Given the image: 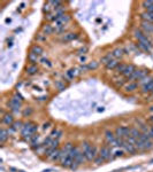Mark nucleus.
<instances>
[{
    "mask_svg": "<svg viewBox=\"0 0 153 172\" xmlns=\"http://www.w3.org/2000/svg\"><path fill=\"white\" fill-rule=\"evenodd\" d=\"M113 59H114V57H113V55H112V53L107 54V55H105L104 57H101V63L106 66V64H107V63H108L110 61H112Z\"/></svg>",
    "mask_w": 153,
    "mask_h": 172,
    "instance_id": "obj_31",
    "label": "nucleus"
},
{
    "mask_svg": "<svg viewBox=\"0 0 153 172\" xmlns=\"http://www.w3.org/2000/svg\"><path fill=\"white\" fill-rule=\"evenodd\" d=\"M140 28L143 30V32L145 35H152L153 33V23H150V22H145V21H142L140 23Z\"/></svg>",
    "mask_w": 153,
    "mask_h": 172,
    "instance_id": "obj_8",
    "label": "nucleus"
},
{
    "mask_svg": "<svg viewBox=\"0 0 153 172\" xmlns=\"http://www.w3.org/2000/svg\"><path fill=\"white\" fill-rule=\"evenodd\" d=\"M22 101H23L22 96H21L19 93H15L14 96L9 100L8 106H9V108H11L14 113H19V111H20V108L22 106Z\"/></svg>",
    "mask_w": 153,
    "mask_h": 172,
    "instance_id": "obj_1",
    "label": "nucleus"
},
{
    "mask_svg": "<svg viewBox=\"0 0 153 172\" xmlns=\"http://www.w3.org/2000/svg\"><path fill=\"white\" fill-rule=\"evenodd\" d=\"M61 135H62V131L56 129V130H53L52 133L50 134V138H51L52 140H59V139L61 138Z\"/></svg>",
    "mask_w": 153,
    "mask_h": 172,
    "instance_id": "obj_21",
    "label": "nucleus"
},
{
    "mask_svg": "<svg viewBox=\"0 0 153 172\" xmlns=\"http://www.w3.org/2000/svg\"><path fill=\"white\" fill-rule=\"evenodd\" d=\"M86 51H88V48H86V47H84V48H81V50L78 51V53H80V54H84L85 52H86Z\"/></svg>",
    "mask_w": 153,
    "mask_h": 172,
    "instance_id": "obj_42",
    "label": "nucleus"
},
{
    "mask_svg": "<svg viewBox=\"0 0 153 172\" xmlns=\"http://www.w3.org/2000/svg\"><path fill=\"white\" fill-rule=\"evenodd\" d=\"M43 31H44V33H46V35H51V33L54 31V28H53V25L45 24V25L43 27Z\"/></svg>",
    "mask_w": 153,
    "mask_h": 172,
    "instance_id": "obj_29",
    "label": "nucleus"
},
{
    "mask_svg": "<svg viewBox=\"0 0 153 172\" xmlns=\"http://www.w3.org/2000/svg\"><path fill=\"white\" fill-rule=\"evenodd\" d=\"M127 66H128V64H125V63H120L119 66L116 67V70H117V72L122 75V74H123V71L125 70V68H127Z\"/></svg>",
    "mask_w": 153,
    "mask_h": 172,
    "instance_id": "obj_33",
    "label": "nucleus"
},
{
    "mask_svg": "<svg viewBox=\"0 0 153 172\" xmlns=\"http://www.w3.org/2000/svg\"><path fill=\"white\" fill-rule=\"evenodd\" d=\"M135 71H136V67L134 66V64H128V66H127V68H125V70L123 71V74H122V75L125 76L127 79H129V78L131 77V75H132V74H134Z\"/></svg>",
    "mask_w": 153,
    "mask_h": 172,
    "instance_id": "obj_10",
    "label": "nucleus"
},
{
    "mask_svg": "<svg viewBox=\"0 0 153 172\" xmlns=\"http://www.w3.org/2000/svg\"><path fill=\"white\" fill-rule=\"evenodd\" d=\"M98 66H99V63L96 62V61H92V62H90L89 64H88V70H93V69H97Z\"/></svg>",
    "mask_w": 153,
    "mask_h": 172,
    "instance_id": "obj_35",
    "label": "nucleus"
},
{
    "mask_svg": "<svg viewBox=\"0 0 153 172\" xmlns=\"http://www.w3.org/2000/svg\"><path fill=\"white\" fill-rule=\"evenodd\" d=\"M129 134H130V129L128 126H119L115 130V135L119 138H122V139H127L129 137Z\"/></svg>",
    "mask_w": 153,
    "mask_h": 172,
    "instance_id": "obj_7",
    "label": "nucleus"
},
{
    "mask_svg": "<svg viewBox=\"0 0 153 172\" xmlns=\"http://www.w3.org/2000/svg\"><path fill=\"white\" fill-rule=\"evenodd\" d=\"M80 69H70L66 72V76L68 77V79H74L75 77H77L80 75Z\"/></svg>",
    "mask_w": 153,
    "mask_h": 172,
    "instance_id": "obj_17",
    "label": "nucleus"
},
{
    "mask_svg": "<svg viewBox=\"0 0 153 172\" xmlns=\"http://www.w3.org/2000/svg\"><path fill=\"white\" fill-rule=\"evenodd\" d=\"M151 93H152V94H153V91H152V92H151Z\"/></svg>",
    "mask_w": 153,
    "mask_h": 172,
    "instance_id": "obj_47",
    "label": "nucleus"
},
{
    "mask_svg": "<svg viewBox=\"0 0 153 172\" xmlns=\"http://www.w3.org/2000/svg\"><path fill=\"white\" fill-rule=\"evenodd\" d=\"M60 156H61V150L58 148V149H56V150H54L50 156H47V157H48L50 161L56 162V161H60Z\"/></svg>",
    "mask_w": 153,
    "mask_h": 172,
    "instance_id": "obj_16",
    "label": "nucleus"
},
{
    "mask_svg": "<svg viewBox=\"0 0 153 172\" xmlns=\"http://www.w3.org/2000/svg\"><path fill=\"white\" fill-rule=\"evenodd\" d=\"M123 52H125V51H123L122 48L117 47V48H115V50H114V51L112 52V55H113V57H114V59L119 60V59H120V57H122V55L125 54Z\"/></svg>",
    "mask_w": 153,
    "mask_h": 172,
    "instance_id": "obj_22",
    "label": "nucleus"
},
{
    "mask_svg": "<svg viewBox=\"0 0 153 172\" xmlns=\"http://www.w3.org/2000/svg\"><path fill=\"white\" fill-rule=\"evenodd\" d=\"M73 148H74V146H73V144H70V142H69V144H66V145H65V147H63L62 149H63L65 151H67L68 154H70V151L73 150Z\"/></svg>",
    "mask_w": 153,
    "mask_h": 172,
    "instance_id": "obj_37",
    "label": "nucleus"
},
{
    "mask_svg": "<svg viewBox=\"0 0 153 172\" xmlns=\"http://www.w3.org/2000/svg\"><path fill=\"white\" fill-rule=\"evenodd\" d=\"M12 127H13V131H16V130H19V129H22L23 127V124H22V122H15L14 124L12 125Z\"/></svg>",
    "mask_w": 153,
    "mask_h": 172,
    "instance_id": "obj_36",
    "label": "nucleus"
},
{
    "mask_svg": "<svg viewBox=\"0 0 153 172\" xmlns=\"http://www.w3.org/2000/svg\"><path fill=\"white\" fill-rule=\"evenodd\" d=\"M56 86H58L60 90H63V88H65V86H62V84H61V83H56Z\"/></svg>",
    "mask_w": 153,
    "mask_h": 172,
    "instance_id": "obj_43",
    "label": "nucleus"
},
{
    "mask_svg": "<svg viewBox=\"0 0 153 172\" xmlns=\"http://www.w3.org/2000/svg\"><path fill=\"white\" fill-rule=\"evenodd\" d=\"M152 79H153V78L151 77V76H146L145 78H143L142 80H139L138 84H139V85H142V86H144V85H146L147 83H150V81H151Z\"/></svg>",
    "mask_w": 153,
    "mask_h": 172,
    "instance_id": "obj_32",
    "label": "nucleus"
},
{
    "mask_svg": "<svg viewBox=\"0 0 153 172\" xmlns=\"http://www.w3.org/2000/svg\"><path fill=\"white\" fill-rule=\"evenodd\" d=\"M125 149L122 147H112V157L113 159L122 157L125 155Z\"/></svg>",
    "mask_w": 153,
    "mask_h": 172,
    "instance_id": "obj_9",
    "label": "nucleus"
},
{
    "mask_svg": "<svg viewBox=\"0 0 153 172\" xmlns=\"http://www.w3.org/2000/svg\"><path fill=\"white\" fill-rule=\"evenodd\" d=\"M31 113H32V109H31V108H27V109L23 111V116H29Z\"/></svg>",
    "mask_w": 153,
    "mask_h": 172,
    "instance_id": "obj_39",
    "label": "nucleus"
},
{
    "mask_svg": "<svg viewBox=\"0 0 153 172\" xmlns=\"http://www.w3.org/2000/svg\"><path fill=\"white\" fill-rule=\"evenodd\" d=\"M9 137V131H7L6 129H1L0 130V144L4 145L6 142V140Z\"/></svg>",
    "mask_w": 153,
    "mask_h": 172,
    "instance_id": "obj_15",
    "label": "nucleus"
},
{
    "mask_svg": "<svg viewBox=\"0 0 153 172\" xmlns=\"http://www.w3.org/2000/svg\"><path fill=\"white\" fill-rule=\"evenodd\" d=\"M140 17L143 21L145 22H150L153 23V13H149V12H144V13L140 14Z\"/></svg>",
    "mask_w": 153,
    "mask_h": 172,
    "instance_id": "obj_18",
    "label": "nucleus"
},
{
    "mask_svg": "<svg viewBox=\"0 0 153 172\" xmlns=\"http://www.w3.org/2000/svg\"><path fill=\"white\" fill-rule=\"evenodd\" d=\"M140 131H139L138 129H136V127H132V129H130V134H129V137H131V138H134V139H138L139 135H140Z\"/></svg>",
    "mask_w": 153,
    "mask_h": 172,
    "instance_id": "obj_23",
    "label": "nucleus"
},
{
    "mask_svg": "<svg viewBox=\"0 0 153 172\" xmlns=\"http://www.w3.org/2000/svg\"><path fill=\"white\" fill-rule=\"evenodd\" d=\"M142 88H143V92H144V93L152 92V91H153V79L151 80L150 83H147L146 85L142 86Z\"/></svg>",
    "mask_w": 153,
    "mask_h": 172,
    "instance_id": "obj_25",
    "label": "nucleus"
},
{
    "mask_svg": "<svg viewBox=\"0 0 153 172\" xmlns=\"http://www.w3.org/2000/svg\"><path fill=\"white\" fill-rule=\"evenodd\" d=\"M123 149H125V153H129V154H135L136 151H137V149H136V147L134 145H131V144H129V142H127L125 140V145L122 147Z\"/></svg>",
    "mask_w": 153,
    "mask_h": 172,
    "instance_id": "obj_13",
    "label": "nucleus"
},
{
    "mask_svg": "<svg viewBox=\"0 0 153 172\" xmlns=\"http://www.w3.org/2000/svg\"><path fill=\"white\" fill-rule=\"evenodd\" d=\"M28 60H29V62H30V64H35V63L38 61V55H36L35 53L30 52L28 55Z\"/></svg>",
    "mask_w": 153,
    "mask_h": 172,
    "instance_id": "obj_27",
    "label": "nucleus"
},
{
    "mask_svg": "<svg viewBox=\"0 0 153 172\" xmlns=\"http://www.w3.org/2000/svg\"><path fill=\"white\" fill-rule=\"evenodd\" d=\"M146 76H149V71L145 70V69H136V71L131 75V77L129 78L130 81H134V80H142L143 78H145Z\"/></svg>",
    "mask_w": 153,
    "mask_h": 172,
    "instance_id": "obj_3",
    "label": "nucleus"
},
{
    "mask_svg": "<svg viewBox=\"0 0 153 172\" xmlns=\"http://www.w3.org/2000/svg\"><path fill=\"white\" fill-rule=\"evenodd\" d=\"M134 35H135V38L138 40V42L145 44L146 46H149V47H151V48H152V41H151V39L149 38V36H147V35H145L142 30H135Z\"/></svg>",
    "mask_w": 153,
    "mask_h": 172,
    "instance_id": "obj_2",
    "label": "nucleus"
},
{
    "mask_svg": "<svg viewBox=\"0 0 153 172\" xmlns=\"http://www.w3.org/2000/svg\"><path fill=\"white\" fill-rule=\"evenodd\" d=\"M105 139H106V141H107L108 146H111L112 144L115 141L116 135L112 132V131H106V132H105Z\"/></svg>",
    "mask_w": 153,
    "mask_h": 172,
    "instance_id": "obj_14",
    "label": "nucleus"
},
{
    "mask_svg": "<svg viewBox=\"0 0 153 172\" xmlns=\"http://www.w3.org/2000/svg\"><path fill=\"white\" fill-rule=\"evenodd\" d=\"M143 6H144V8L146 9L145 12L153 13V1H144V2H143Z\"/></svg>",
    "mask_w": 153,
    "mask_h": 172,
    "instance_id": "obj_24",
    "label": "nucleus"
},
{
    "mask_svg": "<svg viewBox=\"0 0 153 172\" xmlns=\"http://www.w3.org/2000/svg\"><path fill=\"white\" fill-rule=\"evenodd\" d=\"M2 123L6 124V125H9L12 126L14 124V117L12 114H5L4 117H2Z\"/></svg>",
    "mask_w": 153,
    "mask_h": 172,
    "instance_id": "obj_12",
    "label": "nucleus"
},
{
    "mask_svg": "<svg viewBox=\"0 0 153 172\" xmlns=\"http://www.w3.org/2000/svg\"><path fill=\"white\" fill-rule=\"evenodd\" d=\"M37 71H38V68H37L36 64H30L26 69V72H27V75H29V76H32V75L37 74Z\"/></svg>",
    "mask_w": 153,
    "mask_h": 172,
    "instance_id": "obj_20",
    "label": "nucleus"
},
{
    "mask_svg": "<svg viewBox=\"0 0 153 172\" xmlns=\"http://www.w3.org/2000/svg\"><path fill=\"white\" fill-rule=\"evenodd\" d=\"M84 155H85V159H86V161H95V159L97 157L98 155V149L96 146H91L88 150H85V151H83Z\"/></svg>",
    "mask_w": 153,
    "mask_h": 172,
    "instance_id": "obj_5",
    "label": "nucleus"
},
{
    "mask_svg": "<svg viewBox=\"0 0 153 172\" xmlns=\"http://www.w3.org/2000/svg\"><path fill=\"white\" fill-rule=\"evenodd\" d=\"M137 47H139L140 50H143L144 52H150V51H151V47H149V46H146L145 44H142V42H138V44H137Z\"/></svg>",
    "mask_w": 153,
    "mask_h": 172,
    "instance_id": "obj_34",
    "label": "nucleus"
},
{
    "mask_svg": "<svg viewBox=\"0 0 153 172\" xmlns=\"http://www.w3.org/2000/svg\"><path fill=\"white\" fill-rule=\"evenodd\" d=\"M77 37H78L77 33H67V35H65L62 37V41H70V40L76 39Z\"/></svg>",
    "mask_w": 153,
    "mask_h": 172,
    "instance_id": "obj_26",
    "label": "nucleus"
},
{
    "mask_svg": "<svg viewBox=\"0 0 153 172\" xmlns=\"http://www.w3.org/2000/svg\"><path fill=\"white\" fill-rule=\"evenodd\" d=\"M48 125H50V123H47V124H44V127H43V129H44V130H46V129L48 127Z\"/></svg>",
    "mask_w": 153,
    "mask_h": 172,
    "instance_id": "obj_44",
    "label": "nucleus"
},
{
    "mask_svg": "<svg viewBox=\"0 0 153 172\" xmlns=\"http://www.w3.org/2000/svg\"><path fill=\"white\" fill-rule=\"evenodd\" d=\"M85 61H86V56H81L80 57V62L81 63H85Z\"/></svg>",
    "mask_w": 153,
    "mask_h": 172,
    "instance_id": "obj_41",
    "label": "nucleus"
},
{
    "mask_svg": "<svg viewBox=\"0 0 153 172\" xmlns=\"http://www.w3.org/2000/svg\"><path fill=\"white\" fill-rule=\"evenodd\" d=\"M119 64H120L119 61H117L116 59H113L112 61H110V62L106 64V68H107V69H111V70L112 69H116V67L119 66Z\"/></svg>",
    "mask_w": 153,
    "mask_h": 172,
    "instance_id": "obj_28",
    "label": "nucleus"
},
{
    "mask_svg": "<svg viewBox=\"0 0 153 172\" xmlns=\"http://www.w3.org/2000/svg\"><path fill=\"white\" fill-rule=\"evenodd\" d=\"M136 149L137 150H140V151H144V150H149L153 147V141L152 139L151 140H146V141H140V140H137L136 141Z\"/></svg>",
    "mask_w": 153,
    "mask_h": 172,
    "instance_id": "obj_4",
    "label": "nucleus"
},
{
    "mask_svg": "<svg viewBox=\"0 0 153 172\" xmlns=\"http://www.w3.org/2000/svg\"><path fill=\"white\" fill-rule=\"evenodd\" d=\"M99 156H101L105 161L113 159V157H112V147L111 146H104V147H101V149L99 150Z\"/></svg>",
    "mask_w": 153,
    "mask_h": 172,
    "instance_id": "obj_6",
    "label": "nucleus"
},
{
    "mask_svg": "<svg viewBox=\"0 0 153 172\" xmlns=\"http://www.w3.org/2000/svg\"><path fill=\"white\" fill-rule=\"evenodd\" d=\"M31 52L32 53H35L36 55H42L43 54V48L41 46H38V45H35V46H32V48H31Z\"/></svg>",
    "mask_w": 153,
    "mask_h": 172,
    "instance_id": "obj_30",
    "label": "nucleus"
},
{
    "mask_svg": "<svg viewBox=\"0 0 153 172\" xmlns=\"http://www.w3.org/2000/svg\"><path fill=\"white\" fill-rule=\"evenodd\" d=\"M138 87V83L136 81H129V84H127L125 86V91L128 93H131V92H135Z\"/></svg>",
    "mask_w": 153,
    "mask_h": 172,
    "instance_id": "obj_11",
    "label": "nucleus"
},
{
    "mask_svg": "<svg viewBox=\"0 0 153 172\" xmlns=\"http://www.w3.org/2000/svg\"><path fill=\"white\" fill-rule=\"evenodd\" d=\"M44 36H46V35H43V33H39V35L37 36V40H39V41H44V40H46V38H45Z\"/></svg>",
    "mask_w": 153,
    "mask_h": 172,
    "instance_id": "obj_40",
    "label": "nucleus"
},
{
    "mask_svg": "<svg viewBox=\"0 0 153 172\" xmlns=\"http://www.w3.org/2000/svg\"><path fill=\"white\" fill-rule=\"evenodd\" d=\"M150 110H151V111H153V106L151 107V109H150Z\"/></svg>",
    "mask_w": 153,
    "mask_h": 172,
    "instance_id": "obj_46",
    "label": "nucleus"
},
{
    "mask_svg": "<svg viewBox=\"0 0 153 172\" xmlns=\"http://www.w3.org/2000/svg\"><path fill=\"white\" fill-rule=\"evenodd\" d=\"M73 163H74V159H73L70 155H68L66 159H63V162H61V165H62L63 168H71Z\"/></svg>",
    "mask_w": 153,
    "mask_h": 172,
    "instance_id": "obj_19",
    "label": "nucleus"
},
{
    "mask_svg": "<svg viewBox=\"0 0 153 172\" xmlns=\"http://www.w3.org/2000/svg\"><path fill=\"white\" fill-rule=\"evenodd\" d=\"M104 162H105V159H102L101 156H99V155L95 159V163H96V164H101V163H104Z\"/></svg>",
    "mask_w": 153,
    "mask_h": 172,
    "instance_id": "obj_38",
    "label": "nucleus"
},
{
    "mask_svg": "<svg viewBox=\"0 0 153 172\" xmlns=\"http://www.w3.org/2000/svg\"><path fill=\"white\" fill-rule=\"evenodd\" d=\"M150 120H151V122H152V123H153V116H152V117H151V118H150Z\"/></svg>",
    "mask_w": 153,
    "mask_h": 172,
    "instance_id": "obj_45",
    "label": "nucleus"
}]
</instances>
